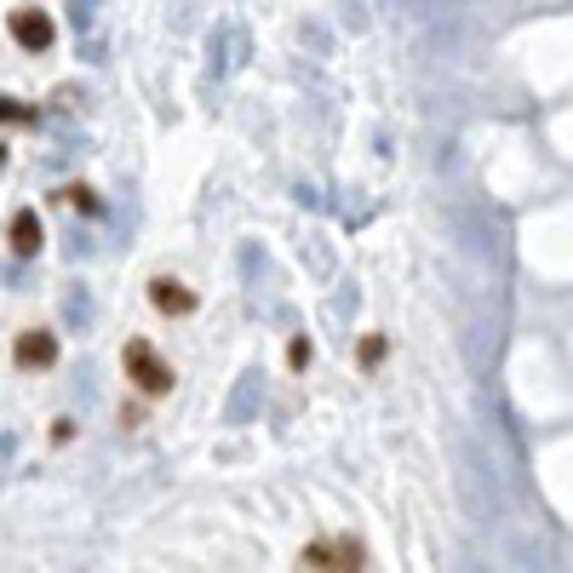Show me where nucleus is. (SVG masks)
Listing matches in <instances>:
<instances>
[{
  "label": "nucleus",
  "instance_id": "obj_3",
  "mask_svg": "<svg viewBox=\"0 0 573 573\" xmlns=\"http://www.w3.org/2000/svg\"><path fill=\"white\" fill-rule=\"evenodd\" d=\"M7 29H12V41L29 47V52H47V47L58 41V23H52L41 7H18V12L7 18Z\"/></svg>",
  "mask_w": 573,
  "mask_h": 573
},
{
  "label": "nucleus",
  "instance_id": "obj_5",
  "mask_svg": "<svg viewBox=\"0 0 573 573\" xmlns=\"http://www.w3.org/2000/svg\"><path fill=\"white\" fill-rule=\"evenodd\" d=\"M150 305H155L161 316H190V310H195V293H190L184 282H173V276H155V282H150Z\"/></svg>",
  "mask_w": 573,
  "mask_h": 573
},
{
  "label": "nucleus",
  "instance_id": "obj_9",
  "mask_svg": "<svg viewBox=\"0 0 573 573\" xmlns=\"http://www.w3.org/2000/svg\"><path fill=\"white\" fill-rule=\"evenodd\" d=\"M287 361H293V367H305V361H310V345H305V339H293V350H287Z\"/></svg>",
  "mask_w": 573,
  "mask_h": 573
},
{
  "label": "nucleus",
  "instance_id": "obj_6",
  "mask_svg": "<svg viewBox=\"0 0 573 573\" xmlns=\"http://www.w3.org/2000/svg\"><path fill=\"white\" fill-rule=\"evenodd\" d=\"M12 356H18V367H52L58 361V339H52V332H41V327H29V332H18Z\"/></svg>",
  "mask_w": 573,
  "mask_h": 573
},
{
  "label": "nucleus",
  "instance_id": "obj_2",
  "mask_svg": "<svg viewBox=\"0 0 573 573\" xmlns=\"http://www.w3.org/2000/svg\"><path fill=\"white\" fill-rule=\"evenodd\" d=\"M298 567H316V573H345V567H367V551L356 539H310L298 551Z\"/></svg>",
  "mask_w": 573,
  "mask_h": 573
},
{
  "label": "nucleus",
  "instance_id": "obj_1",
  "mask_svg": "<svg viewBox=\"0 0 573 573\" xmlns=\"http://www.w3.org/2000/svg\"><path fill=\"white\" fill-rule=\"evenodd\" d=\"M121 367H126V379L132 385H139L150 401L155 396H166V390H173L178 385V374H173V361H166L150 339H126V350H121Z\"/></svg>",
  "mask_w": 573,
  "mask_h": 573
},
{
  "label": "nucleus",
  "instance_id": "obj_7",
  "mask_svg": "<svg viewBox=\"0 0 573 573\" xmlns=\"http://www.w3.org/2000/svg\"><path fill=\"white\" fill-rule=\"evenodd\" d=\"M0 121H7V126H35V110L18 104V98H0Z\"/></svg>",
  "mask_w": 573,
  "mask_h": 573
},
{
  "label": "nucleus",
  "instance_id": "obj_8",
  "mask_svg": "<svg viewBox=\"0 0 573 573\" xmlns=\"http://www.w3.org/2000/svg\"><path fill=\"white\" fill-rule=\"evenodd\" d=\"M63 201H70V207H86V213H98V195H92V190H81V184H75V190H63Z\"/></svg>",
  "mask_w": 573,
  "mask_h": 573
},
{
  "label": "nucleus",
  "instance_id": "obj_10",
  "mask_svg": "<svg viewBox=\"0 0 573 573\" xmlns=\"http://www.w3.org/2000/svg\"><path fill=\"white\" fill-rule=\"evenodd\" d=\"M379 356H385V339H367V345H361V361H367V367H374Z\"/></svg>",
  "mask_w": 573,
  "mask_h": 573
},
{
  "label": "nucleus",
  "instance_id": "obj_4",
  "mask_svg": "<svg viewBox=\"0 0 573 573\" xmlns=\"http://www.w3.org/2000/svg\"><path fill=\"white\" fill-rule=\"evenodd\" d=\"M7 242H12V253H18V258H35V253H41V242H47V229H41L35 207H23V213H12V224H7Z\"/></svg>",
  "mask_w": 573,
  "mask_h": 573
}]
</instances>
